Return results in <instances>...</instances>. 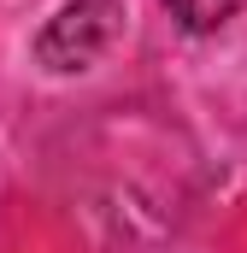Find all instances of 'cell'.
<instances>
[{
	"label": "cell",
	"instance_id": "obj_1",
	"mask_svg": "<svg viewBox=\"0 0 247 253\" xmlns=\"http://www.w3.org/2000/svg\"><path fill=\"white\" fill-rule=\"evenodd\" d=\"M118 0H71L65 12H53V24L36 36V53L53 65V71H82L94 65L112 36H118Z\"/></svg>",
	"mask_w": 247,
	"mask_h": 253
},
{
	"label": "cell",
	"instance_id": "obj_2",
	"mask_svg": "<svg viewBox=\"0 0 247 253\" xmlns=\"http://www.w3.org/2000/svg\"><path fill=\"white\" fill-rule=\"evenodd\" d=\"M165 6H171V18H177L183 30H218V24L236 18L242 0H165Z\"/></svg>",
	"mask_w": 247,
	"mask_h": 253
}]
</instances>
